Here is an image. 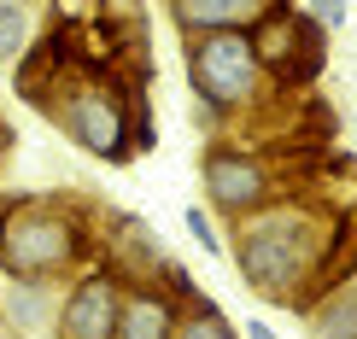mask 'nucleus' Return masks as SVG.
<instances>
[{"instance_id": "obj_1", "label": "nucleus", "mask_w": 357, "mask_h": 339, "mask_svg": "<svg viewBox=\"0 0 357 339\" xmlns=\"http://www.w3.org/2000/svg\"><path fill=\"white\" fill-rule=\"evenodd\" d=\"M146 82H129L112 58H94L88 53L77 70L65 77V88L47 100V123L77 146L82 158L94 164H112V170H129L141 152H153L158 129H153V111H146Z\"/></svg>"}, {"instance_id": "obj_5", "label": "nucleus", "mask_w": 357, "mask_h": 339, "mask_svg": "<svg viewBox=\"0 0 357 339\" xmlns=\"http://www.w3.org/2000/svg\"><path fill=\"white\" fill-rule=\"evenodd\" d=\"M252 41H258V58H264L275 106H287L299 94H317V77L328 70V29H317L305 12L281 6L275 18H264L252 29Z\"/></svg>"}, {"instance_id": "obj_7", "label": "nucleus", "mask_w": 357, "mask_h": 339, "mask_svg": "<svg viewBox=\"0 0 357 339\" xmlns=\"http://www.w3.org/2000/svg\"><path fill=\"white\" fill-rule=\"evenodd\" d=\"M100 258L112 263L123 281H158V269L170 263L158 228L135 211H106L100 216Z\"/></svg>"}, {"instance_id": "obj_14", "label": "nucleus", "mask_w": 357, "mask_h": 339, "mask_svg": "<svg viewBox=\"0 0 357 339\" xmlns=\"http://www.w3.org/2000/svg\"><path fill=\"white\" fill-rule=\"evenodd\" d=\"M182 228H188V240L199 246L205 258H222V252H229V228H222L217 216L205 211V199H199V205H188V211H182Z\"/></svg>"}, {"instance_id": "obj_13", "label": "nucleus", "mask_w": 357, "mask_h": 339, "mask_svg": "<svg viewBox=\"0 0 357 339\" xmlns=\"http://www.w3.org/2000/svg\"><path fill=\"white\" fill-rule=\"evenodd\" d=\"M36 6L29 0H0V70H12V58L29 47V36H36Z\"/></svg>"}, {"instance_id": "obj_2", "label": "nucleus", "mask_w": 357, "mask_h": 339, "mask_svg": "<svg viewBox=\"0 0 357 339\" xmlns=\"http://www.w3.org/2000/svg\"><path fill=\"white\" fill-rule=\"evenodd\" d=\"M100 205L77 187L0 199V275L18 281H59L82 275L100 258Z\"/></svg>"}, {"instance_id": "obj_11", "label": "nucleus", "mask_w": 357, "mask_h": 339, "mask_svg": "<svg viewBox=\"0 0 357 339\" xmlns=\"http://www.w3.org/2000/svg\"><path fill=\"white\" fill-rule=\"evenodd\" d=\"M299 322H305V339H357V292L351 287L322 292Z\"/></svg>"}, {"instance_id": "obj_8", "label": "nucleus", "mask_w": 357, "mask_h": 339, "mask_svg": "<svg viewBox=\"0 0 357 339\" xmlns=\"http://www.w3.org/2000/svg\"><path fill=\"white\" fill-rule=\"evenodd\" d=\"M293 0H165L176 36H217V29H258L264 18H275Z\"/></svg>"}, {"instance_id": "obj_20", "label": "nucleus", "mask_w": 357, "mask_h": 339, "mask_svg": "<svg viewBox=\"0 0 357 339\" xmlns=\"http://www.w3.org/2000/svg\"><path fill=\"white\" fill-rule=\"evenodd\" d=\"M29 6H36V0H29Z\"/></svg>"}, {"instance_id": "obj_18", "label": "nucleus", "mask_w": 357, "mask_h": 339, "mask_svg": "<svg viewBox=\"0 0 357 339\" xmlns=\"http://www.w3.org/2000/svg\"><path fill=\"white\" fill-rule=\"evenodd\" d=\"M6 152H12V123L0 117V158H6Z\"/></svg>"}, {"instance_id": "obj_19", "label": "nucleus", "mask_w": 357, "mask_h": 339, "mask_svg": "<svg viewBox=\"0 0 357 339\" xmlns=\"http://www.w3.org/2000/svg\"><path fill=\"white\" fill-rule=\"evenodd\" d=\"M346 135H351V152H357V117H351V123H346Z\"/></svg>"}, {"instance_id": "obj_17", "label": "nucleus", "mask_w": 357, "mask_h": 339, "mask_svg": "<svg viewBox=\"0 0 357 339\" xmlns=\"http://www.w3.org/2000/svg\"><path fill=\"white\" fill-rule=\"evenodd\" d=\"M241 339H281V333H275L264 316H252V322H241Z\"/></svg>"}, {"instance_id": "obj_10", "label": "nucleus", "mask_w": 357, "mask_h": 339, "mask_svg": "<svg viewBox=\"0 0 357 339\" xmlns=\"http://www.w3.org/2000/svg\"><path fill=\"white\" fill-rule=\"evenodd\" d=\"M176 316H182V304L158 281H123V310H117L112 339H170Z\"/></svg>"}, {"instance_id": "obj_3", "label": "nucleus", "mask_w": 357, "mask_h": 339, "mask_svg": "<svg viewBox=\"0 0 357 339\" xmlns=\"http://www.w3.org/2000/svg\"><path fill=\"white\" fill-rule=\"evenodd\" d=\"M182 82H188V100L217 106L229 123L275 111V94H270V77H264V58H258L252 29L188 36L182 41Z\"/></svg>"}, {"instance_id": "obj_15", "label": "nucleus", "mask_w": 357, "mask_h": 339, "mask_svg": "<svg viewBox=\"0 0 357 339\" xmlns=\"http://www.w3.org/2000/svg\"><path fill=\"white\" fill-rule=\"evenodd\" d=\"M299 12L317 29H328V36H340V29L351 24V0H299Z\"/></svg>"}, {"instance_id": "obj_9", "label": "nucleus", "mask_w": 357, "mask_h": 339, "mask_svg": "<svg viewBox=\"0 0 357 339\" xmlns=\"http://www.w3.org/2000/svg\"><path fill=\"white\" fill-rule=\"evenodd\" d=\"M53 310H59V281H18V275H0V322H6L18 339L53 333Z\"/></svg>"}, {"instance_id": "obj_4", "label": "nucleus", "mask_w": 357, "mask_h": 339, "mask_svg": "<svg viewBox=\"0 0 357 339\" xmlns=\"http://www.w3.org/2000/svg\"><path fill=\"white\" fill-rule=\"evenodd\" d=\"M199 194H205V211L217 216L222 228L241 223V216L264 211L270 199L287 194L275 158L264 152L258 141H241V135H211L199 152Z\"/></svg>"}, {"instance_id": "obj_16", "label": "nucleus", "mask_w": 357, "mask_h": 339, "mask_svg": "<svg viewBox=\"0 0 357 339\" xmlns=\"http://www.w3.org/2000/svg\"><path fill=\"white\" fill-rule=\"evenodd\" d=\"M158 287H165L170 299L182 304V310H188L193 299H205V292H199V281H193V269H188V263H176V258L165 263V269H158Z\"/></svg>"}, {"instance_id": "obj_6", "label": "nucleus", "mask_w": 357, "mask_h": 339, "mask_svg": "<svg viewBox=\"0 0 357 339\" xmlns=\"http://www.w3.org/2000/svg\"><path fill=\"white\" fill-rule=\"evenodd\" d=\"M117 310H123V275L106 258H94L82 275H70L59 287V310H53L47 339H112Z\"/></svg>"}, {"instance_id": "obj_12", "label": "nucleus", "mask_w": 357, "mask_h": 339, "mask_svg": "<svg viewBox=\"0 0 357 339\" xmlns=\"http://www.w3.org/2000/svg\"><path fill=\"white\" fill-rule=\"evenodd\" d=\"M170 339H241V322H229V310H222L217 299H193L182 316H176Z\"/></svg>"}]
</instances>
